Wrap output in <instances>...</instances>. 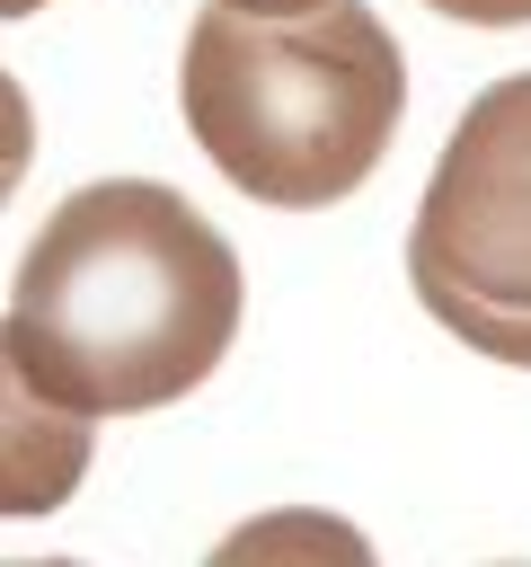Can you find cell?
Returning <instances> with one entry per match:
<instances>
[{"label":"cell","instance_id":"9c48e42d","mask_svg":"<svg viewBox=\"0 0 531 567\" xmlns=\"http://www.w3.org/2000/svg\"><path fill=\"white\" fill-rule=\"evenodd\" d=\"M35 9H44V0H0V18H35Z\"/></svg>","mask_w":531,"mask_h":567},{"label":"cell","instance_id":"6da1fadb","mask_svg":"<svg viewBox=\"0 0 531 567\" xmlns=\"http://www.w3.org/2000/svg\"><path fill=\"white\" fill-rule=\"evenodd\" d=\"M9 354L71 416H142L212 381L239 337V248L159 177H97L44 213L9 284Z\"/></svg>","mask_w":531,"mask_h":567},{"label":"cell","instance_id":"30bf717a","mask_svg":"<svg viewBox=\"0 0 531 567\" xmlns=\"http://www.w3.org/2000/svg\"><path fill=\"white\" fill-rule=\"evenodd\" d=\"M9 567H80V558H9Z\"/></svg>","mask_w":531,"mask_h":567},{"label":"cell","instance_id":"52a82bcc","mask_svg":"<svg viewBox=\"0 0 531 567\" xmlns=\"http://www.w3.org/2000/svg\"><path fill=\"white\" fill-rule=\"evenodd\" d=\"M442 18H469V27H531V0H425Z\"/></svg>","mask_w":531,"mask_h":567},{"label":"cell","instance_id":"3957f363","mask_svg":"<svg viewBox=\"0 0 531 567\" xmlns=\"http://www.w3.org/2000/svg\"><path fill=\"white\" fill-rule=\"evenodd\" d=\"M407 284L469 354L531 372V71L478 89L451 124L407 230Z\"/></svg>","mask_w":531,"mask_h":567},{"label":"cell","instance_id":"7a4b0ae2","mask_svg":"<svg viewBox=\"0 0 531 567\" xmlns=\"http://www.w3.org/2000/svg\"><path fill=\"white\" fill-rule=\"evenodd\" d=\"M177 106L239 195L319 213L381 168L407 115V62L363 0H327L301 18L212 0L186 27Z\"/></svg>","mask_w":531,"mask_h":567},{"label":"cell","instance_id":"ba28073f","mask_svg":"<svg viewBox=\"0 0 531 567\" xmlns=\"http://www.w3.org/2000/svg\"><path fill=\"white\" fill-rule=\"evenodd\" d=\"M230 9H257V18H301V9H327V0H230Z\"/></svg>","mask_w":531,"mask_h":567},{"label":"cell","instance_id":"5b68a950","mask_svg":"<svg viewBox=\"0 0 531 567\" xmlns=\"http://www.w3.org/2000/svg\"><path fill=\"white\" fill-rule=\"evenodd\" d=\"M204 567H381V558H372V540L345 514H327V505H274V514L239 523Z\"/></svg>","mask_w":531,"mask_h":567},{"label":"cell","instance_id":"8992f818","mask_svg":"<svg viewBox=\"0 0 531 567\" xmlns=\"http://www.w3.org/2000/svg\"><path fill=\"white\" fill-rule=\"evenodd\" d=\"M27 159H35V106H27V89H18L9 71H0V204L18 195Z\"/></svg>","mask_w":531,"mask_h":567},{"label":"cell","instance_id":"277c9868","mask_svg":"<svg viewBox=\"0 0 531 567\" xmlns=\"http://www.w3.org/2000/svg\"><path fill=\"white\" fill-rule=\"evenodd\" d=\"M88 452H97V425L71 416L62 399H44L18 354H9V328H0V514H53L80 496L88 478Z\"/></svg>","mask_w":531,"mask_h":567}]
</instances>
